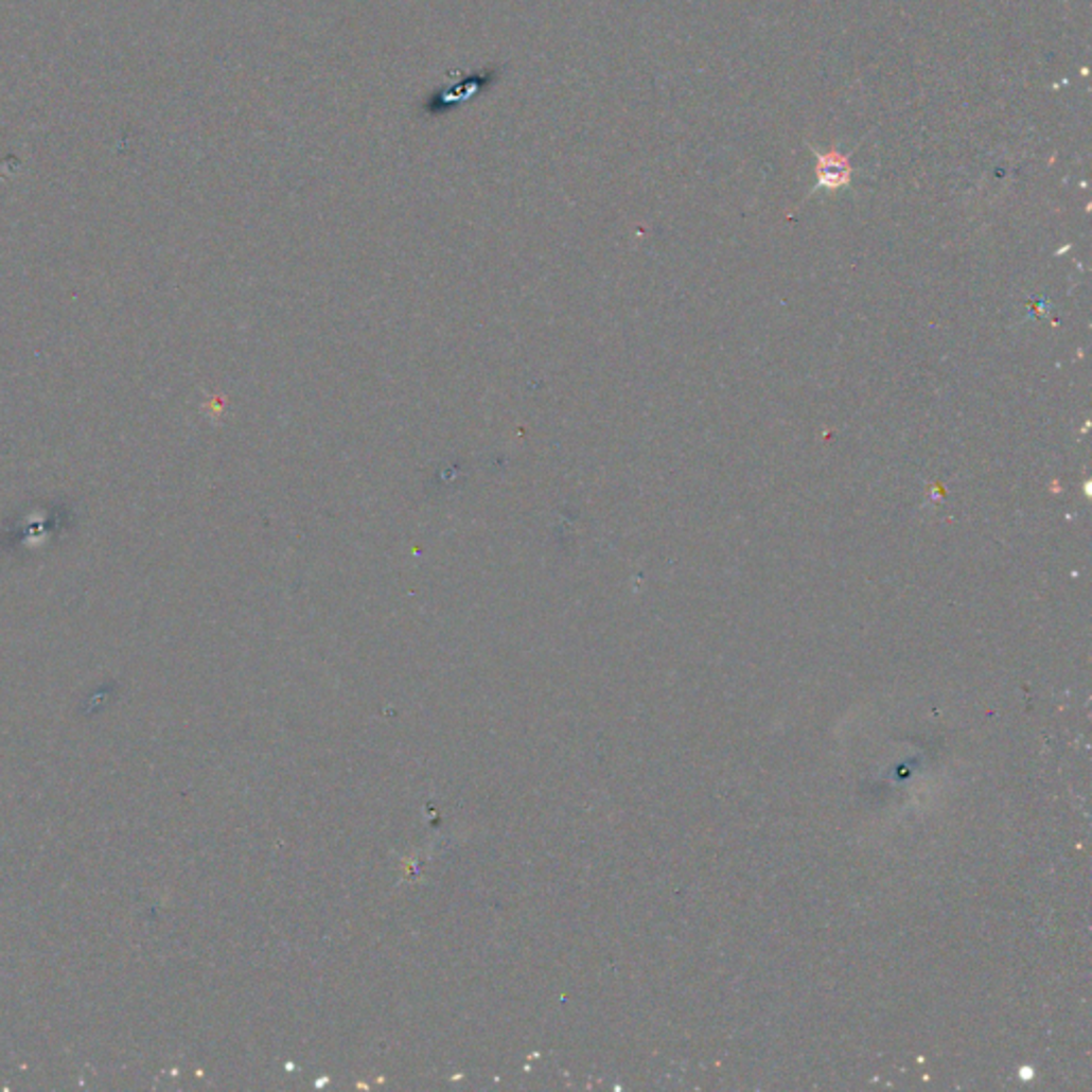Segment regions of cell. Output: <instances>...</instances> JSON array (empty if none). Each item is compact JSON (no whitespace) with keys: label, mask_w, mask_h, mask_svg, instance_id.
I'll list each match as a JSON object with an SVG mask.
<instances>
[{"label":"cell","mask_w":1092,"mask_h":1092,"mask_svg":"<svg viewBox=\"0 0 1092 1092\" xmlns=\"http://www.w3.org/2000/svg\"><path fill=\"white\" fill-rule=\"evenodd\" d=\"M815 173H817V184L828 191L847 187L851 181L849 156L841 154L839 149L817 152V171Z\"/></svg>","instance_id":"cell-1"}]
</instances>
